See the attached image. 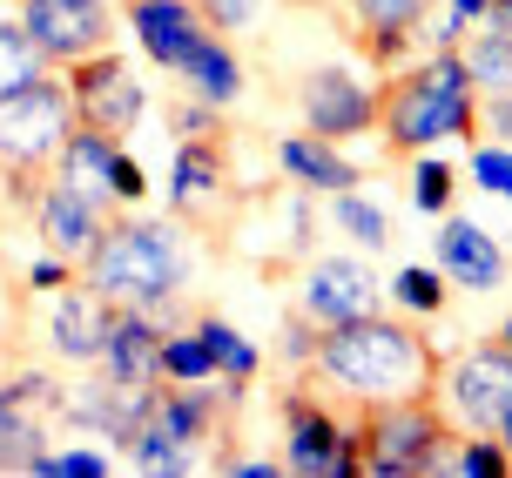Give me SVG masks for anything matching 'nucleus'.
<instances>
[{
  "label": "nucleus",
  "instance_id": "28",
  "mask_svg": "<svg viewBox=\"0 0 512 478\" xmlns=\"http://www.w3.org/2000/svg\"><path fill=\"white\" fill-rule=\"evenodd\" d=\"M452 478H506L512 472V458L506 445L492 438V431H465L459 445H452V465H445Z\"/></svg>",
  "mask_w": 512,
  "mask_h": 478
},
{
  "label": "nucleus",
  "instance_id": "24",
  "mask_svg": "<svg viewBox=\"0 0 512 478\" xmlns=\"http://www.w3.org/2000/svg\"><path fill=\"white\" fill-rule=\"evenodd\" d=\"M196 330H203V344H209V357H216V378L223 384H250L256 378V344L230 324V317H196Z\"/></svg>",
  "mask_w": 512,
  "mask_h": 478
},
{
  "label": "nucleus",
  "instance_id": "44",
  "mask_svg": "<svg viewBox=\"0 0 512 478\" xmlns=\"http://www.w3.org/2000/svg\"><path fill=\"white\" fill-rule=\"evenodd\" d=\"M499 344H506V351H512V317H506V324H499Z\"/></svg>",
  "mask_w": 512,
  "mask_h": 478
},
{
  "label": "nucleus",
  "instance_id": "17",
  "mask_svg": "<svg viewBox=\"0 0 512 478\" xmlns=\"http://www.w3.org/2000/svg\"><path fill=\"white\" fill-rule=\"evenodd\" d=\"M169 75L182 81L189 101H209V108H230V101L243 95V61H236L230 34H216V27H203V34L182 48V61L169 68Z\"/></svg>",
  "mask_w": 512,
  "mask_h": 478
},
{
  "label": "nucleus",
  "instance_id": "21",
  "mask_svg": "<svg viewBox=\"0 0 512 478\" xmlns=\"http://www.w3.org/2000/svg\"><path fill=\"white\" fill-rule=\"evenodd\" d=\"M216 189H223V135H176V169H169L176 209H196Z\"/></svg>",
  "mask_w": 512,
  "mask_h": 478
},
{
  "label": "nucleus",
  "instance_id": "11",
  "mask_svg": "<svg viewBox=\"0 0 512 478\" xmlns=\"http://www.w3.org/2000/svg\"><path fill=\"white\" fill-rule=\"evenodd\" d=\"M297 108H304V128L324 142H351L378 128V88L351 68H310L297 81Z\"/></svg>",
  "mask_w": 512,
  "mask_h": 478
},
{
  "label": "nucleus",
  "instance_id": "26",
  "mask_svg": "<svg viewBox=\"0 0 512 478\" xmlns=\"http://www.w3.org/2000/svg\"><path fill=\"white\" fill-rule=\"evenodd\" d=\"M445 297H452V283L438 277V263H411V270L391 277V303H398L405 317H438Z\"/></svg>",
  "mask_w": 512,
  "mask_h": 478
},
{
  "label": "nucleus",
  "instance_id": "22",
  "mask_svg": "<svg viewBox=\"0 0 512 478\" xmlns=\"http://www.w3.org/2000/svg\"><path fill=\"white\" fill-rule=\"evenodd\" d=\"M155 378L162 384H209L216 378V357H209L203 344V330L189 324V330H162V351H155Z\"/></svg>",
  "mask_w": 512,
  "mask_h": 478
},
{
  "label": "nucleus",
  "instance_id": "14",
  "mask_svg": "<svg viewBox=\"0 0 512 478\" xmlns=\"http://www.w3.org/2000/svg\"><path fill=\"white\" fill-rule=\"evenodd\" d=\"M432 256H438V277L459 283V290H499V283H506V250H499L479 223L452 216V209L438 216Z\"/></svg>",
  "mask_w": 512,
  "mask_h": 478
},
{
  "label": "nucleus",
  "instance_id": "4",
  "mask_svg": "<svg viewBox=\"0 0 512 478\" xmlns=\"http://www.w3.org/2000/svg\"><path fill=\"white\" fill-rule=\"evenodd\" d=\"M452 465V431L432 398L364 404L358 418V472L371 478H432Z\"/></svg>",
  "mask_w": 512,
  "mask_h": 478
},
{
  "label": "nucleus",
  "instance_id": "31",
  "mask_svg": "<svg viewBox=\"0 0 512 478\" xmlns=\"http://www.w3.org/2000/svg\"><path fill=\"white\" fill-rule=\"evenodd\" d=\"M411 202H418L425 216H445V209H452V169L432 162V155H418V169H411Z\"/></svg>",
  "mask_w": 512,
  "mask_h": 478
},
{
  "label": "nucleus",
  "instance_id": "16",
  "mask_svg": "<svg viewBox=\"0 0 512 478\" xmlns=\"http://www.w3.org/2000/svg\"><path fill=\"white\" fill-rule=\"evenodd\" d=\"M108 317H115V303H102L75 270V283H61L48 297V351L61 357V364H95Z\"/></svg>",
  "mask_w": 512,
  "mask_h": 478
},
{
  "label": "nucleus",
  "instance_id": "36",
  "mask_svg": "<svg viewBox=\"0 0 512 478\" xmlns=\"http://www.w3.org/2000/svg\"><path fill=\"white\" fill-rule=\"evenodd\" d=\"M479 122L492 128V142H506V149H512V88H499V95H479Z\"/></svg>",
  "mask_w": 512,
  "mask_h": 478
},
{
  "label": "nucleus",
  "instance_id": "34",
  "mask_svg": "<svg viewBox=\"0 0 512 478\" xmlns=\"http://www.w3.org/2000/svg\"><path fill=\"white\" fill-rule=\"evenodd\" d=\"M61 283H75V263H68V256H54V250H41L34 263H27L21 290H34V297H54Z\"/></svg>",
  "mask_w": 512,
  "mask_h": 478
},
{
  "label": "nucleus",
  "instance_id": "9",
  "mask_svg": "<svg viewBox=\"0 0 512 478\" xmlns=\"http://www.w3.org/2000/svg\"><path fill=\"white\" fill-rule=\"evenodd\" d=\"M14 21L34 34V48L54 68H68V61H88L115 41V0H21Z\"/></svg>",
  "mask_w": 512,
  "mask_h": 478
},
{
  "label": "nucleus",
  "instance_id": "29",
  "mask_svg": "<svg viewBox=\"0 0 512 478\" xmlns=\"http://www.w3.org/2000/svg\"><path fill=\"white\" fill-rule=\"evenodd\" d=\"M41 452H48V431L34 425L27 411L14 418V425H0V472H27Z\"/></svg>",
  "mask_w": 512,
  "mask_h": 478
},
{
  "label": "nucleus",
  "instance_id": "19",
  "mask_svg": "<svg viewBox=\"0 0 512 478\" xmlns=\"http://www.w3.org/2000/svg\"><path fill=\"white\" fill-rule=\"evenodd\" d=\"M277 169L297 182V189H310V196H337V189H358L364 182L358 162H344V149L324 142V135H310V128L277 142Z\"/></svg>",
  "mask_w": 512,
  "mask_h": 478
},
{
  "label": "nucleus",
  "instance_id": "10",
  "mask_svg": "<svg viewBox=\"0 0 512 478\" xmlns=\"http://www.w3.org/2000/svg\"><path fill=\"white\" fill-rule=\"evenodd\" d=\"M68 101H75V122L88 128H108V135H128V128L142 122V108H149V95H142V81L128 75L122 54H88V61H68Z\"/></svg>",
  "mask_w": 512,
  "mask_h": 478
},
{
  "label": "nucleus",
  "instance_id": "45",
  "mask_svg": "<svg viewBox=\"0 0 512 478\" xmlns=\"http://www.w3.org/2000/svg\"><path fill=\"white\" fill-rule=\"evenodd\" d=\"M297 7H331V0H297Z\"/></svg>",
  "mask_w": 512,
  "mask_h": 478
},
{
  "label": "nucleus",
  "instance_id": "18",
  "mask_svg": "<svg viewBox=\"0 0 512 478\" xmlns=\"http://www.w3.org/2000/svg\"><path fill=\"white\" fill-rule=\"evenodd\" d=\"M128 27L155 68H176L182 48L203 34V7L196 0H128Z\"/></svg>",
  "mask_w": 512,
  "mask_h": 478
},
{
  "label": "nucleus",
  "instance_id": "25",
  "mask_svg": "<svg viewBox=\"0 0 512 478\" xmlns=\"http://www.w3.org/2000/svg\"><path fill=\"white\" fill-rule=\"evenodd\" d=\"M48 68L54 61L34 48V34L21 21H0V95H14L27 81H48Z\"/></svg>",
  "mask_w": 512,
  "mask_h": 478
},
{
  "label": "nucleus",
  "instance_id": "32",
  "mask_svg": "<svg viewBox=\"0 0 512 478\" xmlns=\"http://www.w3.org/2000/svg\"><path fill=\"white\" fill-rule=\"evenodd\" d=\"M472 182H479L486 196L512 202V149L506 142H479V149H472Z\"/></svg>",
  "mask_w": 512,
  "mask_h": 478
},
{
  "label": "nucleus",
  "instance_id": "20",
  "mask_svg": "<svg viewBox=\"0 0 512 478\" xmlns=\"http://www.w3.org/2000/svg\"><path fill=\"white\" fill-rule=\"evenodd\" d=\"M425 14H432V0H351L358 41H364V54H371L378 68H391V61L411 48V34H418Z\"/></svg>",
  "mask_w": 512,
  "mask_h": 478
},
{
  "label": "nucleus",
  "instance_id": "13",
  "mask_svg": "<svg viewBox=\"0 0 512 478\" xmlns=\"http://www.w3.org/2000/svg\"><path fill=\"white\" fill-rule=\"evenodd\" d=\"M27 216H34V236H41V250L68 256L75 270H81V256L95 250V236L108 229V209H102V202L75 196L68 182H54V176L34 182V196H27Z\"/></svg>",
  "mask_w": 512,
  "mask_h": 478
},
{
  "label": "nucleus",
  "instance_id": "7",
  "mask_svg": "<svg viewBox=\"0 0 512 478\" xmlns=\"http://www.w3.org/2000/svg\"><path fill=\"white\" fill-rule=\"evenodd\" d=\"M283 472L297 478H358V425L331 418L310 391H283Z\"/></svg>",
  "mask_w": 512,
  "mask_h": 478
},
{
  "label": "nucleus",
  "instance_id": "30",
  "mask_svg": "<svg viewBox=\"0 0 512 478\" xmlns=\"http://www.w3.org/2000/svg\"><path fill=\"white\" fill-rule=\"evenodd\" d=\"M115 472V458L102 452H41L27 465V478H108Z\"/></svg>",
  "mask_w": 512,
  "mask_h": 478
},
{
  "label": "nucleus",
  "instance_id": "2",
  "mask_svg": "<svg viewBox=\"0 0 512 478\" xmlns=\"http://www.w3.org/2000/svg\"><path fill=\"white\" fill-rule=\"evenodd\" d=\"M317 384L344 391L351 404H398V398H432L438 384V351L398 317H351V324L317 330V351L304 364Z\"/></svg>",
  "mask_w": 512,
  "mask_h": 478
},
{
  "label": "nucleus",
  "instance_id": "23",
  "mask_svg": "<svg viewBox=\"0 0 512 478\" xmlns=\"http://www.w3.org/2000/svg\"><path fill=\"white\" fill-rule=\"evenodd\" d=\"M459 61H465V75H472L479 95L512 88V41H499V34H486V27H472V34L459 41Z\"/></svg>",
  "mask_w": 512,
  "mask_h": 478
},
{
  "label": "nucleus",
  "instance_id": "40",
  "mask_svg": "<svg viewBox=\"0 0 512 478\" xmlns=\"http://www.w3.org/2000/svg\"><path fill=\"white\" fill-rule=\"evenodd\" d=\"M14 330H21V290H14V283L0 277V344H7Z\"/></svg>",
  "mask_w": 512,
  "mask_h": 478
},
{
  "label": "nucleus",
  "instance_id": "15",
  "mask_svg": "<svg viewBox=\"0 0 512 478\" xmlns=\"http://www.w3.org/2000/svg\"><path fill=\"white\" fill-rule=\"evenodd\" d=\"M162 317L155 310H115L102 330V351H95V364H102L108 384H122V391H135V384H162L155 378V351H162Z\"/></svg>",
  "mask_w": 512,
  "mask_h": 478
},
{
  "label": "nucleus",
  "instance_id": "6",
  "mask_svg": "<svg viewBox=\"0 0 512 478\" xmlns=\"http://www.w3.org/2000/svg\"><path fill=\"white\" fill-rule=\"evenodd\" d=\"M54 182H68L75 196L102 202L108 216L115 209H135V202L149 196V182H142V162L122 149V135H108V128H88L75 122L68 128V142H61V155H54Z\"/></svg>",
  "mask_w": 512,
  "mask_h": 478
},
{
  "label": "nucleus",
  "instance_id": "27",
  "mask_svg": "<svg viewBox=\"0 0 512 478\" xmlns=\"http://www.w3.org/2000/svg\"><path fill=\"white\" fill-rule=\"evenodd\" d=\"M331 223L344 229V243H358V250H384V236H391L384 216L358 196V189H337V196H331Z\"/></svg>",
  "mask_w": 512,
  "mask_h": 478
},
{
  "label": "nucleus",
  "instance_id": "46",
  "mask_svg": "<svg viewBox=\"0 0 512 478\" xmlns=\"http://www.w3.org/2000/svg\"><path fill=\"white\" fill-rule=\"evenodd\" d=\"M0 209H7V176H0Z\"/></svg>",
  "mask_w": 512,
  "mask_h": 478
},
{
  "label": "nucleus",
  "instance_id": "12",
  "mask_svg": "<svg viewBox=\"0 0 512 478\" xmlns=\"http://www.w3.org/2000/svg\"><path fill=\"white\" fill-rule=\"evenodd\" d=\"M297 317H310L317 330L351 324V317H371L378 310V277L364 270L358 256H317L304 277H297Z\"/></svg>",
  "mask_w": 512,
  "mask_h": 478
},
{
  "label": "nucleus",
  "instance_id": "41",
  "mask_svg": "<svg viewBox=\"0 0 512 478\" xmlns=\"http://www.w3.org/2000/svg\"><path fill=\"white\" fill-rule=\"evenodd\" d=\"M14 418H21V404H14V391L0 384V425H14Z\"/></svg>",
  "mask_w": 512,
  "mask_h": 478
},
{
  "label": "nucleus",
  "instance_id": "8",
  "mask_svg": "<svg viewBox=\"0 0 512 478\" xmlns=\"http://www.w3.org/2000/svg\"><path fill=\"white\" fill-rule=\"evenodd\" d=\"M432 398H445V411L465 431H499V418L512 411V351L499 337L492 344H472L465 357H452V371L438 364Z\"/></svg>",
  "mask_w": 512,
  "mask_h": 478
},
{
  "label": "nucleus",
  "instance_id": "33",
  "mask_svg": "<svg viewBox=\"0 0 512 478\" xmlns=\"http://www.w3.org/2000/svg\"><path fill=\"white\" fill-rule=\"evenodd\" d=\"M256 21H263V0H203V27L216 34H243Z\"/></svg>",
  "mask_w": 512,
  "mask_h": 478
},
{
  "label": "nucleus",
  "instance_id": "35",
  "mask_svg": "<svg viewBox=\"0 0 512 478\" xmlns=\"http://www.w3.org/2000/svg\"><path fill=\"white\" fill-rule=\"evenodd\" d=\"M418 34H432V48H459L465 34H472V21H465L459 7H445V14H425V21H418Z\"/></svg>",
  "mask_w": 512,
  "mask_h": 478
},
{
  "label": "nucleus",
  "instance_id": "3",
  "mask_svg": "<svg viewBox=\"0 0 512 478\" xmlns=\"http://www.w3.org/2000/svg\"><path fill=\"white\" fill-rule=\"evenodd\" d=\"M378 128L391 155H425L452 135H479V88L465 75L459 48H432L418 68L378 88Z\"/></svg>",
  "mask_w": 512,
  "mask_h": 478
},
{
  "label": "nucleus",
  "instance_id": "38",
  "mask_svg": "<svg viewBox=\"0 0 512 478\" xmlns=\"http://www.w3.org/2000/svg\"><path fill=\"white\" fill-rule=\"evenodd\" d=\"M176 135H223V128H216V108L182 95V101H176Z\"/></svg>",
  "mask_w": 512,
  "mask_h": 478
},
{
  "label": "nucleus",
  "instance_id": "39",
  "mask_svg": "<svg viewBox=\"0 0 512 478\" xmlns=\"http://www.w3.org/2000/svg\"><path fill=\"white\" fill-rule=\"evenodd\" d=\"M472 27H486V34H499V41H512V0H486Z\"/></svg>",
  "mask_w": 512,
  "mask_h": 478
},
{
  "label": "nucleus",
  "instance_id": "43",
  "mask_svg": "<svg viewBox=\"0 0 512 478\" xmlns=\"http://www.w3.org/2000/svg\"><path fill=\"white\" fill-rule=\"evenodd\" d=\"M492 438H499V445H506V458H512V411L499 418V431H492Z\"/></svg>",
  "mask_w": 512,
  "mask_h": 478
},
{
  "label": "nucleus",
  "instance_id": "37",
  "mask_svg": "<svg viewBox=\"0 0 512 478\" xmlns=\"http://www.w3.org/2000/svg\"><path fill=\"white\" fill-rule=\"evenodd\" d=\"M310 351H317V324L290 310V324H283V357H290V364L304 371V364H310Z\"/></svg>",
  "mask_w": 512,
  "mask_h": 478
},
{
  "label": "nucleus",
  "instance_id": "42",
  "mask_svg": "<svg viewBox=\"0 0 512 478\" xmlns=\"http://www.w3.org/2000/svg\"><path fill=\"white\" fill-rule=\"evenodd\" d=\"M445 7H459L465 21H479V7H486V0H445Z\"/></svg>",
  "mask_w": 512,
  "mask_h": 478
},
{
  "label": "nucleus",
  "instance_id": "5",
  "mask_svg": "<svg viewBox=\"0 0 512 478\" xmlns=\"http://www.w3.org/2000/svg\"><path fill=\"white\" fill-rule=\"evenodd\" d=\"M68 128H75V101L54 75L0 95V176H48Z\"/></svg>",
  "mask_w": 512,
  "mask_h": 478
},
{
  "label": "nucleus",
  "instance_id": "1",
  "mask_svg": "<svg viewBox=\"0 0 512 478\" xmlns=\"http://www.w3.org/2000/svg\"><path fill=\"white\" fill-rule=\"evenodd\" d=\"M81 283L115 310H155L162 324H176V303L196 283V250L176 223L115 209L95 250L81 256Z\"/></svg>",
  "mask_w": 512,
  "mask_h": 478
}]
</instances>
